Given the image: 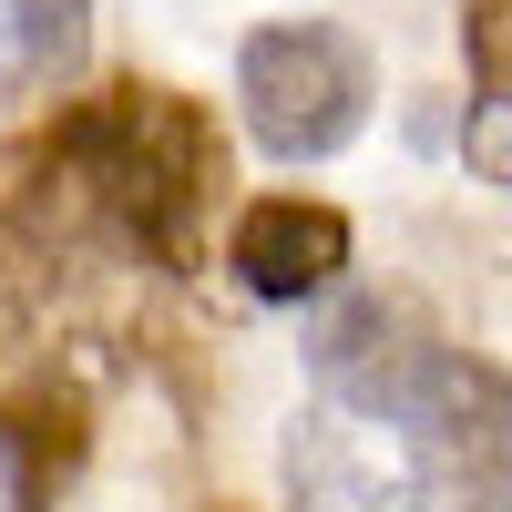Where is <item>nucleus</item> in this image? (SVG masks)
Listing matches in <instances>:
<instances>
[{
	"label": "nucleus",
	"instance_id": "f257e3e1",
	"mask_svg": "<svg viewBox=\"0 0 512 512\" xmlns=\"http://www.w3.org/2000/svg\"><path fill=\"white\" fill-rule=\"evenodd\" d=\"M21 175H31V195H62L72 226H93V236H113V246H134V256L185 277L205 256L226 144H216V123H205L185 93L123 82V93H93L62 123H41Z\"/></svg>",
	"mask_w": 512,
	"mask_h": 512
},
{
	"label": "nucleus",
	"instance_id": "f03ea898",
	"mask_svg": "<svg viewBox=\"0 0 512 512\" xmlns=\"http://www.w3.org/2000/svg\"><path fill=\"white\" fill-rule=\"evenodd\" d=\"M369 103H379L369 41L338 31V21H267V31L236 41V113L277 164L338 154L369 123Z\"/></svg>",
	"mask_w": 512,
	"mask_h": 512
},
{
	"label": "nucleus",
	"instance_id": "7ed1b4c3",
	"mask_svg": "<svg viewBox=\"0 0 512 512\" xmlns=\"http://www.w3.org/2000/svg\"><path fill=\"white\" fill-rule=\"evenodd\" d=\"M379 420L410 441L420 512H512V379L502 369L431 349Z\"/></svg>",
	"mask_w": 512,
	"mask_h": 512
},
{
	"label": "nucleus",
	"instance_id": "20e7f679",
	"mask_svg": "<svg viewBox=\"0 0 512 512\" xmlns=\"http://www.w3.org/2000/svg\"><path fill=\"white\" fill-rule=\"evenodd\" d=\"M236 277L246 297H267V308H297V297L338 287V267H349V216L338 205H308V195H256L236 216Z\"/></svg>",
	"mask_w": 512,
	"mask_h": 512
},
{
	"label": "nucleus",
	"instance_id": "39448f33",
	"mask_svg": "<svg viewBox=\"0 0 512 512\" xmlns=\"http://www.w3.org/2000/svg\"><path fill=\"white\" fill-rule=\"evenodd\" d=\"M461 52H472L461 154L482 185H512V0H461Z\"/></svg>",
	"mask_w": 512,
	"mask_h": 512
},
{
	"label": "nucleus",
	"instance_id": "423d86ee",
	"mask_svg": "<svg viewBox=\"0 0 512 512\" xmlns=\"http://www.w3.org/2000/svg\"><path fill=\"white\" fill-rule=\"evenodd\" d=\"M93 52V0H0V82L11 93H52Z\"/></svg>",
	"mask_w": 512,
	"mask_h": 512
}]
</instances>
